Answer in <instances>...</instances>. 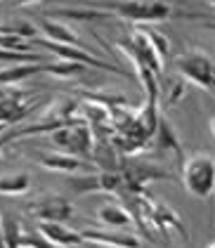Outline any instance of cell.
I'll use <instances>...</instances> for the list:
<instances>
[{
    "mask_svg": "<svg viewBox=\"0 0 215 248\" xmlns=\"http://www.w3.org/2000/svg\"><path fill=\"white\" fill-rule=\"evenodd\" d=\"M182 185L196 199H211L215 191V158L199 152L184 158L182 163Z\"/></svg>",
    "mask_w": 215,
    "mask_h": 248,
    "instance_id": "6da1fadb",
    "label": "cell"
},
{
    "mask_svg": "<svg viewBox=\"0 0 215 248\" xmlns=\"http://www.w3.org/2000/svg\"><path fill=\"white\" fill-rule=\"evenodd\" d=\"M111 15H118L123 19L147 24V21H166L170 19L173 7L166 0H123V2H109L107 5Z\"/></svg>",
    "mask_w": 215,
    "mask_h": 248,
    "instance_id": "7a4b0ae2",
    "label": "cell"
},
{
    "mask_svg": "<svg viewBox=\"0 0 215 248\" xmlns=\"http://www.w3.org/2000/svg\"><path fill=\"white\" fill-rule=\"evenodd\" d=\"M116 45L128 55V57L135 62L137 69H149L154 76L161 78V71H163V57L154 50V45L149 43L144 29H137L130 36H123V38L116 40Z\"/></svg>",
    "mask_w": 215,
    "mask_h": 248,
    "instance_id": "3957f363",
    "label": "cell"
},
{
    "mask_svg": "<svg viewBox=\"0 0 215 248\" xmlns=\"http://www.w3.org/2000/svg\"><path fill=\"white\" fill-rule=\"evenodd\" d=\"M175 66L189 83H194V85L215 95V64L211 62L208 55H203L199 50L184 52V55H180L175 59Z\"/></svg>",
    "mask_w": 215,
    "mask_h": 248,
    "instance_id": "277c9868",
    "label": "cell"
},
{
    "mask_svg": "<svg viewBox=\"0 0 215 248\" xmlns=\"http://www.w3.org/2000/svg\"><path fill=\"white\" fill-rule=\"evenodd\" d=\"M50 140H52V144L59 147L61 152L71 154V156H80V158L90 156V154H92V144H95V142H92V130H90V125L85 123V118L55 130Z\"/></svg>",
    "mask_w": 215,
    "mask_h": 248,
    "instance_id": "5b68a950",
    "label": "cell"
},
{
    "mask_svg": "<svg viewBox=\"0 0 215 248\" xmlns=\"http://www.w3.org/2000/svg\"><path fill=\"white\" fill-rule=\"evenodd\" d=\"M33 43H38L43 45L45 50H50L52 55H57V57L66 59V62H78L83 66H92V69H99V71H109V74H118V76H128L121 66L116 64H109V62H104V59H99L97 55H92V52H88V50H83V47H74V45H61V43H52V40H45V38H31Z\"/></svg>",
    "mask_w": 215,
    "mask_h": 248,
    "instance_id": "8992f818",
    "label": "cell"
},
{
    "mask_svg": "<svg viewBox=\"0 0 215 248\" xmlns=\"http://www.w3.org/2000/svg\"><path fill=\"white\" fill-rule=\"evenodd\" d=\"M135 206L142 210L144 217H147L154 227L161 229L163 234H166V229H175V232H180L182 236H187V229L182 225V220H180L163 201H158V199H154V196H149V194L142 191V196L135 199Z\"/></svg>",
    "mask_w": 215,
    "mask_h": 248,
    "instance_id": "52a82bcc",
    "label": "cell"
},
{
    "mask_svg": "<svg viewBox=\"0 0 215 248\" xmlns=\"http://www.w3.org/2000/svg\"><path fill=\"white\" fill-rule=\"evenodd\" d=\"M121 175H123V189L133 194H142L147 189V185L154 180H170V175L166 170L154 166H139V163H125L121 168Z\"/></svg>",
    "mask_w": 215,
    "mask_h": 248,
    "instance_id": "ba28073f",
    "label": "cell"
},
{
    "mask_svg": "<svg viewBox=\"0 0 215 248\" xmlns=\"http://www.w3.org/2000/svg\"><path fill=\"white\" fill-rule=\"evenodd\" d=\"M29 213L33 217H38L40 222H64L74 215V208L64 196L52 194V196H43L38 201H33L29 206Z\"/></svg>",
    "mask_w": 215,
    "mask_h": 248,
    "instance_id": "9c48e42d",
    "label": "cell"
},
{
    "mask_svg": "<svg viewBox=\"0 0 215 248\" xmlns=\"http://www.w3.org/2000/svg\"><path fill=\"white\" fill-rule=\"evenodd\" d=\"M33 161L40 168L52 172H90L95 170L90 163H85V158L71 156V154H33Z\"/></svg>",
    "mask_w": 215,
    "mask_h": 248,
    "instance_id": "30bf717a",
    "label": "cell"
},
{
    "mask_svg": "<svg viewBox=\"0 0 215 248\" xmlns=\"http://www.w3.org/2000/svg\"><path fill=\"white\" fill-rule=\"evenodd\" d=\"M31 114V104L26 99V93L21 90H10L0 95V123L5 125H15L24 121Z\"/></svg>",
    "mask_w": 215,
    "mask_h": 248,
    "instance_id": "8fae6325",
    "label": "cell"
},
{
    "mask_svg": "<svg viewBox=\"0 0 215 248\" xmlns=\"http://www.w3.org/2000/svg\"><path fill=\"white\" fill-rule=\"evenodd\" d=\"M38 234L47 244H52L55 248H76V246H80V244H85L80 232H74V229L64 227L61 222H40Z\"/></svg>",
    "mask_w": 215,
    "mask_h": 248,
    "instance_id": "7c38bea8",
    "label": "cell"
},
{
    "mask_svg": "<svg viewBox=\"0 0 215 248\" xmlns=\"http://www.w3.org/2000/svg\"><path fill=\"white\" fill-rule=\"evenodd\" d=\"M83 241L99 244L109 248H139V239L133 234H111V232H97V229H83Z\"/></svg>",
    "mask_w": 215,
    "mask_h": 248,
    "instance_id": "4fadbf2b",
    "label": "cell"
},
{
    "mask_svg": "<svg viewBox=\"0 0 215 248\" xmlns=\"http://www.w3.org/2000/svg\"><path fill=\"white\" fill-rule=\"evenodd\" d=\"M40 31L47 36V40L52 43H61V45H74V47H83V40L78 38V33H74L66 24H59V21L52 19H38Z\"/></svg>",
    "mask_w": 215,
    "mask_h": 248,
    "instance_id": "5bb4252c",
    "label": "cell"
},
{
    "mask_svg": "<svg viewBox=\"0 0 215 248\" xmlns=\"http://www.w3.org/2000/svg\"><path fill=\"white\" fill-rule=\"evenodd\" d=\"M21 234L24 227L19 220L0 210V248H21Z\"/></svg>",
    "mask_w": 215,
    "mask_h": 248,
    "instance_id": "9a60e30c",
    "label": "cell"
},
{
    "mask_svg": "<svg viewBox=\"0 0 215 248\" xmlns=\"http://www.w3.org/2000/svg\"><path fill=\"white\" fill-rule=\"evenodd\" d=\"M43 74V62L33 64H7L5 69H0V85H17L21 80L31 76Z\"/></svg>",
    "mask_w": 215,
    "mask_h": 248,
    "instance_id": "2e32d148",
    "label": "cell"
},
{
    "mask_svg": "<svg viewBox=\"0 0 215 248\" xmlns=\"http://www.w3.org/2000/svg\"><path fill=\"white\" fill-rule=\"evenodd\" d=\"M99 220L104 222V225H109V227H135V217H133V213L128 208H121V206H114V203H109V206H102L97 210Z\"/></svg>",
    "mask_w": 215,
    "mask_h": 248,
    "instance_id": "e0dca14e",
    "label": "cell"
},
{
    "mask_svg": "<svg viewBox=\"0 0 215 248\" xmlns=\"http://www.w3.org/2000/svg\"><path fill=\"white\" fill-rule=\"evenodd\" d=\"M52 17H64V19H76V21H104V19H114V15L111 12H107V10H55V12H50L47 15V19H52Z\"/></svg>",
    "mask_w": 215,
    "mask_h": 248,
    "instance_id": "ac0fdd59",
    "label": "cell"
},
{
    "mask_svg": "<svg viewBox=\"0 0 215 248\" xmlns=\"http://www.w3.org/2000/svg\"><path fill=\"white\" fill-rule=\"evenodd\" d=\"M29 187H31V177L26 172L0 177V196H19V194H26Z\"/></svg>",
    "mask_w": 215,
    "mask_h": 248,
    "instance_id": "d6986e66",
    "label": "cell"
},
{
    "mask_svg": "<svg viewBox=\"0 0 215 248\" xmlns=\"http://www.w3.org/2000/svg\"><path fill=\"white\" fill-rule=\"evenodd\" d=\"M43 74H50L55 78H76L80 74H85V66L78 62H52V64H43Z\"/></svg>",
    "mask_w": 215,
    "mask_h": 248,
    "instance_id": "ffe728a7",
    "label": "cell"
},
{
    "mask_svg": "<svg viewBox=\"0 0 215 248\" xmlns=\"http://www.w3.org/2000/svg\"><path fill=\"white\" fill-rule=\"evenodd\" d=\"M154 137L158 140V147L161 149H170V152L175 154L177 158H182V147H180V142H177L175 133H173V128L158 116V125H156V133Z\"/></svg>",
    "mask_w": 215,
    "mask_h": 248,
    "instance_id": "44dd1931",
    "label": "cell"
},
{
    "mask_svg": "<svg viewBox=\"0 0 215 248\" xmlns=\"http://www.w3.org/2000/svg\"><path fill=\"white\" fill-rule=\"evenodd\" d=\"M21 248H55L52 244H47L38 232H26L21 234Z\"/></svg>",
    "mask_w": 215,
    "mask_h": 248,
    "instance_id": "7402d4cb",
    "label": "cell"
},
{
    "mask_svg": "<svg viewBox=\"0 0 215 248\" xmlns=\"http://www.w3.org/2000/svg\"><path fill=\"white\" fill-rule=\"evenodd\" d=\"M144 33H147L149 43L154 45V50H156L161 57H166V52H168V40H166V36H161L156 31H144Z\"/></svg>",
    "mask_w": 215,
    "mask_h": 248,
    "instance_id": "603a6c76",
    "label": "cell"
},
{
    "mask_svg": "<svg viewBox=\"0 0 215 248\" xmlns=\"http://www.w3.org/2000/svg\"><path fill=\"white\" fill-rule=\"evenodd\" d=\"M182 93H184V85H182V83H175V85L170 88V97H168V104H175L177 99L182 97Z\"/></svg>",
    "mask_w": 215,
    "mask_h": 248,
    "instance_id": "cb8c5ba5",
    "label": "cell"
},
{
    "mask_svg": "<svg viewBox=\"0 0 215 248\" xmlns=\"http://www.w3.org/2000/svg\"><path fill=\"white\" fill-rule=\"evenodd\" d=\"M29 2H38V0H15V5H19V7L29 5Z\"/></svg>",
    "mask_w": 215,
    "mask_h": 248,
    "instance_id": "d4e9b609",
    "label": "cell"
},
{
    "mask_svg": "<svg viewBox=\"0 0 215 248\" xmlns=\"http://www.w3.org/2000/svg\"><path fill=\"white\" fill-rule=\"evenodd\" d=\"M211 133H213V137H215V116L211 118Z\"/></svg>",
    "mask_w": 215,
    "mask_h": 248,
    "instance_id": "484cf974",
    "label": "cell"
},
{
    "mask_svg": "<svg viewBox=\"0 0 215 248\" xmlns=\"http://www.w3.org/2000/svg\"><path fill=\"white\" fill-rule=\"evenodd\" d=\"M7 140H10V137H7V135H5V137H0V147H2V144H5V142H7Z\"/></svg>",
    "mask_w": 215,
    "mask_h": 248,
    "instance_id": "4316f807",
    "label": "cell"
},
{
    "mask_svg": "<svg viewBox=\"0 0 215 248\" xmlns=\"http://www.w3.org/2000/svg\"><path fill=\"white\" fill-rule=\"evenodd\" d=\"M208 248H215V241H213V244H211V246H208Z\"/></svg>",
    "mask_w": 215,
    "mask_h": 248,
    "instance_id": "83f0119b",
    "label": "cell"
},
{
    "mask_svg": "<svg viewBox=\"0 0 215 248\" xmlns=\"http://www.w3.org/2000/svg\"><path fill=\"white\" fill-rule=\"evenodd\" d=\"M208 2H211V5H215V0H208Z\"/></svg>",
    "mask_w": 215,
    "mask_h": 248,
    "instance_id": "f1b7e54d",
    "label": "cell"
}]
</instances>
